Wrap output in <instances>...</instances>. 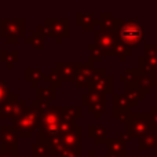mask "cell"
<instances>
[{"instance_id":"17","label":"cell","mask_w":157,"mask_h":157,"mask_svg":"<svg viewBox=\"0 0 157 157\" xmlns=\"http://www.w3.org/2000/svg\"><path fill=\"white\" fill-rule=\"evenodd\" d=\"M113 24L114 18L112 13H101L99 18H95V28H98V29H105L113 32Z\"/></svg>"},{"instance_id":"11","label":"cell","mask_w":157,"mask_h":157,"mask_svg":"<svg viewBox=\"0 0 157 157\" xmlns=\"http://www.w3.org/2000/svg\"><path fill=\"white\" fill-rule=\"evenodd\" d=\"M76 68V76H75V80H76V86L77 87H88L90 86V80H91L92 72H94V66H92L91 62L88 63H76L75 65Z\"/></svg>"},{"instance_id":"28","label":"cell","mask_w":157,"mask_h":157,"mask_svg":"<svg viewBox=\"0 0 157 157\" xmlns=\"http://www.w3.org/2000/svg\"><path fill=\"white\" fill-rule=\"evenodd\" d=\"M58 157H80V147H63Z\"/></svg>"},{"instance_id":"27","label":"cell","mask_w":157,"mask_h":157,"mask_svg":"<svg viewBox=\"0 0 157 157\" xmlns=\"http://www.w3.org/2000/svg\"><path fill=\"white\" fill-rule=\"evenodd\" d=\"M32 155L35 157H46V156H50V150H48V146L46 144H41L39 142L37 145H33L32 146Z\"/></svg>"},{"instance_id":"23","label":"cell","mask_w":157,"mask_h":157,"mask_svg":"<svg viewBox=\"0 0 157 157\" xmlns=\"http://www.w3.org/2000/svg\"><path fill=\"white\" fill-rule=\"evenodd\" d=\"M44 37H46V36H44L43 33L39 32V30H36V32L30 33V36L25 39V41H26V44L32 46L33 48L44 50Z\"/></svg>"},{"instance_id":"14","label":"cell","mask_w":157,"mask_h":157,"mask_svg":"<svg viewBox=\"0 0 157 157\" xmlns=\"http://www.w3.org/2000/svg\"><path fill=\"white\" fill-rule=\"evenodd\" d=\"M75 19H76V25H78L84 32L95 30V14H92V13H76Z\"/></svg>"},{"instance_id":"7","label":"cell","mask_w":157,"mask_h":157,"mask_svg":"<svg viewBox=\"0 0 157 157\" xmlns=\"http://www.w3.org/2000/svg\"><path fill=\"white\" fill-rule=\"evenodd\" d=\"M95 43L103 50V55L105 57H113V47L119 43L114 32L112 30H105V29H95Z\"/></svg>"},{"instance_id":"19","label":"cell","mask_w":157,"mask_h":157,"mask_svg":"<svg viewBox=\"0 0 157 157\" xmlns=\"http://www.w3.org/2000/svg\"><path fill=\"white\" fill-rule=\"evenodd\" d=\"M145 59L147 65L157 71V44H145Z\"/></svg>"},{"instance_id":"21","label":"cell","mask_w":157,"mask_h":157,"mask_svg":"<svg viewBox=\"0 0 157 157\" xmlns=\"http://www.w3.org/2000/svg\"><path fill=\"white\" fill-rule=\"evenodd\" d=\"M0 61L3 63H6L8 69H11L14 66V63H17L19 61V51L18 50H14V51H0Z\"/></svg>"},{"instance_id":"30","label":"cell","mask_w":157,"mask_h":157,"mask_svg":"<svg viewBox=\"0 0 157 157\" xmlns=\"http://www.w3.org/2000/svg\"><path fill=\"white\" fill-rule=\"evenodd\" d=\"M149 124H150V130H152V131H157V106H153V108L150 109Z\"/></svg>"},{"instance_id":"25","label":"cell","mask_w":157,"mask_h":157,"mask_svg":"<svg viewBox=\"0 0 157 157\" xmlns=\"http://www.w3.org/2000/svg\"><path fill=\"white\" fill-rule=\"evenodd\" d=\"M88 51H90V62L91 63H95L101 59V57H103V50L98 46L97 43H92V44H88Z\"/></svg>"},{"instance_id":"2","label":"cell","mask_w":157,"mask_h":157,"mask_svg":"<svg viewBox=\"0 0 157 157\" xmlns=\"http://www.w3.org/2000/svg\"><path fill=\"white\" fill-rule=\"evenodd\" d=\"M33 105L29 108H25L21 112V114L14 119V125L15 131L22 138H30L35 128L39 127L40 121V103L39 101H33Z\"/></svg>"},{"instance_id":"9","label":"cell","mask_w":157,"mask_h":157,"mask_svg":"<svg viewBox=\"0 0 157 157\" xmlns=\"http://www.w3.org/2000/svg\"><path fill=\"white\" fill-rule=\"evenodd\" d=\"M25 109V102L19 101L18 95H13L0 103V119H15Z\"/></svg>"},{"instance_id":"5","label":"cell","mask_w":157,"mask_h":157,"mask_svg":"<svg viewBox=\"0 0 157 157\" xmlns=\"http://www.w3.org/2000/svg\"><path fill=\"white\" fill-rule=\"evenodd\" d=\"M125 125H127V132L132 138H139L147 131H150L149 113H130V116L125 120Z\"/></svg>"},{"instance_id":"26","label":"cell","mask_w":157,"mask_h":157,"mask_svg":"<svg viewBox=\"0 0 157 157\" xmlns=\"http://www.w3.org/2000/svg\"><path fill=\"white\" fill-rule=\"evenodd\" d=\"M47 77H48L50 84H52L55 88H57V87H62L63 80H62V77H61V73H59V71H58L57 68L51 69V71H50V75Z\"/></svg>"},{"instance_id":"6","label":"cell","mask_w":157,"mask_h":157,"mask_svg":"<svg viewBox=\"0 0 157 157\" xmlns=\"http://www.w3.org/2000/svg\"><path fill=\"white\" fill-rule=\"evenodd\" d=\"M88 88L92 91L109 94L113 90V77L108 75L106 69H94Z\"/></svg>"},{"instance_id":"24","label":"cell","mask_w":157,"mask_h":157,"mask_svg":"<svg viewBox=\"0 0 157 157\" xmlns=\"http://www.w3.org/2000/svg\"><path fill=\"white\" fill-rule=\"evenodd\" d=\"M88 136H91L94 139L95 144H101V139L105 142L106 141V128L101 127V125H90Z\"/></svg>"},{"instance_id":"13","label":"cell","mask_w":157,"mask_h":157,"mask_svg":"<svg viewBox=\"0 0 157 157\" xmlns=\"http://www.w3.org/2000/svg\"><path fill=\"white\" fill-rule=\"evenodd\" d=\"M113 109H114V119H119V116L124 114L125 119L130 116V109H131V103L127 99V97L123 95H114V103H113Z\"/></svg>"},{"instance_id":"20","label":"cell","mask_w":157,"mask_h":157,"mask_svg":"<svg viewBox=\"0 0 157 157\" xmlns=\"http://www.w3.org/2000/svg\"><path fill=\"white\" fill-rule=\"evenodd\" d=\"M37 101H40L41 103L44 105H48L50 102L55 99V87L52 86H48V87H41L39 88V94H37Z\"/></svg>"},{"instance_id":"31","label":"cell","mask_w":157,"mask_h":157,"mask_svg":"<svg viewBox=\"0 0 157 157\" xmlns=\"http://www.w3.org/2000/svg\"><path fill=\"white\" fill-rule=\"evenodd\" d=\"M0 157H19L18 153L13 152H6V150H0Z\"/></svg>"},{"instance_id":"10","label":"cell","mask_w":157,"mask_h":157,"mask_svg":"<svg viewBox=\"0 0 157 157\" xmlns=\"http://www.w3.org/2000/svg\"><path fill=\"white\" fill-rule=\"evenodd\" d=\"M0 144L6 152L18 153V132L13 125H3L0 130Z\"/></svg>"},{"instance_id":"22","label":"cell","mask_w":157,"mask_h":157,"mask_svg":"<svg viewBox=\"0 0 157 157\" xmlns=\"http://www.w3.org/2000/svg\"><path fill=\"white\" fill-rule=\"evenodd\" d=\"M25 78H26V81H29L33 87H37L39 81H41V80H48V77H47L40 69H26V72H25Z\"/></svg>"},{"instance_id":"32","label":"cell","mask_w":157,"mask_h":157,"mask_svg":"<svg viewBox=\"0 0 157 157\" xmlns=\"http://www.w3.org/2000/svg\"><path fill=\"white\" fill-rule=\"evenodd\" d=\"M153 81H155V87H156V90H157V75L153 76Z\"/></svg>"},{"instance_id":"8","label":"cell","mask_w":157,"mask_h":157,"mask_svg":"<svg viewBox=\"0 0 157 157\" xmlns=\"http://www.w3.org/2000/svg\"><path fill=\"white\" fill-rule=\"evenodd\" d=\"M83 103H84V106L88 108L90 112L95 113V117H99V114L105 110L106 94L90 90V92L83 95Z\"/></svg>"},{"instance_id":"16","label":"cell","mask_w":157,"mask_h":157,"mask_svg":"<svg viewBox=\"0 0 157 157\" xmlns=\"http://www.w3.org/2000/svg\"><path fill=\"white\" fill-rule=\"evenodd\" d=\"M157 147V134L156 131H147L142 136L138 138V149L139 150H150Z\"/></svg>"},{"instance_id":"1","label":"cell","mask_w":157,"mask_h":157,"mask_svg":"<svg viewBox=\"0 0 157 157\" xmlns=\"http://www.w3.org/2000/svg\"><path fill=\"white\" fill-rule=\"evenodd\" d=\"M113 32L117 40L128 48H136L144 40V28L138 19L116 18L113 24Z\"/></svg>"},{"instance_id":"3","label":"cell","mask_w":157,"mask_h":157,"mask_svg":"<svg viewBox=\"0 0 157 157\" xmlns=\"http://www.w3.org/2000/svg\"><path fill=\"white\" fill-rule=\"evenodd\" d=\"M71 25H69V19H52V18H47L44 19V22L37 28L39 32H41L44 36L52 37L58 41L62 43L63 39L69 37L71 32Z\"/></svg>"},{"instance_id":"18","label":"cell","mask_w":157,"mask_h":157,"mask_svg":"<svg viewBox=\"0 0 157 157\" xmlns=\"http://www.w3.org/2000/svg\"><path fill=\"white\" fill-rule=\"evenodd\" d=\"M57 69L59 71L61 77H62L63 81L75 80V76H76V68H75V65H71V63H66V62H59L57 65Z\"/></svg>"},{"instance_id":"12","label":"cell","mask_w":157,"mask_h":157,"mask_svg":"<svg viewBox=\"0 0 157 157\" xmlns=\"http://www.w3.org/2000/svg\"><path fill=\"white\" fill-rule=\"evenodd\" d=\"M80 138H81V130L80 127H73L71 131L65 132L59 136L61 144L63 147H80Z\"/></svg>"},{"instance_id":"33","label":"cell","mask_w":157,"mask_h":157,"mask_svg":"<svg viewBox=\"0 0 157 157\" xmlns=\"http://www.w3.org/2000/svg\"><path fill=\"white\" fill-rule=\"evenodd\" d=\"M88 157H94V152H90L88 153Z\"/></svg>"},{"instance_id":"29","label":"cell","mask_w":157,"mask_h":157,"mask_svg":"<svg viewBox=\"0 0 157 157\" xmlns=\"http://www.w3.org/2000/svg\"><path fill=\"white\" fill-rule=\"evenodd\" d=\"M10 97H11L10 88H8L7 84H6L4 81H2V78H0V103L7 101Z\"/></svg>"},{"instance_id":"34","label":"cell","mask_w":157,"mask_h":157,"mask_svg":"<svg viewBox=\"0 0 157 157\" xmlns=\"http://www.w3.org/2000/svg\"><path fill=\"white\" fill-rule=\"evenodd\" d=\"M156 44H157V40H156Z\"/></svg>"},{"instance_id":"15","label":"cell","mask_w":157,"mask_h":157,"mask_svg":"<svg viewBox=\"0 0 157 157\" xmlns=\"http://www.w3.org/2000/svg\"><path fill=\"white\" fill-rule=\"evenodd\" d=\"M125 145L127 144L123 139H108V144H106L108 157H124Z\"/></svg>"},{"instance_id":"4","label":"cell","mask_w":157,"mask_h":157,"mask_svg":"<svg viewBox=\"0 0 157 157\" xmlns=\"http://www.w3.org/2000/svg\"><path fill=\"white\" fill-rule=\"evenodd\" d=\"M25 26L26 22L24 18L0 19V36L8 44H17L21 39H25Z\"/></svg>"}]
</instances>
